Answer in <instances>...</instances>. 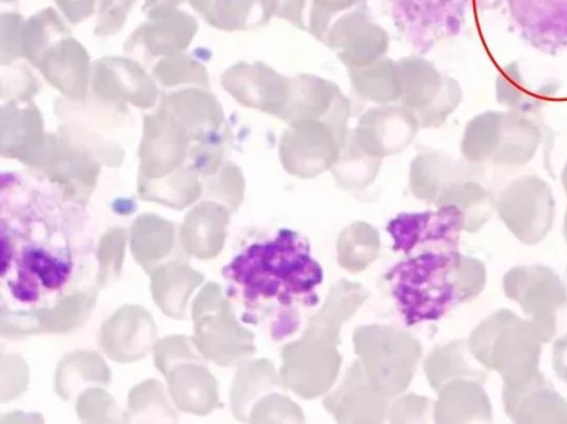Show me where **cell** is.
Returning <instances> with one entry per match:
<instances>
[{"label": "cell", "instance_id": "1", "mask_svg": "<svg viewBox=\"0 0 567 424\" xmlns=\"http://www.w3.org/2000/svg\"><path fill=\"white\" fill-rule=\"evenodd\" d=\"M53 194L20 190L2 201V312L53 309L78 292L96 266V246L83 213Z\"/></svg>", "mask_w": 567, "mask_h": 424}, {"label": "cell", "instance_id": "2", "mask_svg": "<svg viewBox=\"0 0 567 424\" xmlns=\"http://www.w3.org/2000/svg\"><path fill=\"white\" fill-rule=\"evenodd\" d=\"M221 273L241 321L262 328L276 341L298 330L302 314L319 303L323 281L309 240L288 228L244 246Z\"/></svg>", "mask_w": 567, "mask_h": 424}, {"label": "cell", "instance_id": "3", "mask_svg": "<svg viewBox=\"0 0 567 424\" xmlns=\"http://www.w3.org/2000/svg\"><path fill=\"white\" fill-rule=\"evenodd\" d=\"M458 262L457 246H439L411 252L389 269L385 279L406 325L437 320L450 309Z\"/></svg>", "mask_w": 567, "mask_h": 424}, {"label": "cell", "instance_id": "4", "mask_svg": "<svg viewBox=\"0 0 567 424\" xmlns=\"http://www.w3.org/2000/svg\"><path fill=\"white\" fill-rule=\"evenodd\" d=\"M511 4L524 22L567 20V0H511Z\"/></svg>", "mask_w": 567, "mask_h": 424}]
</instances>
